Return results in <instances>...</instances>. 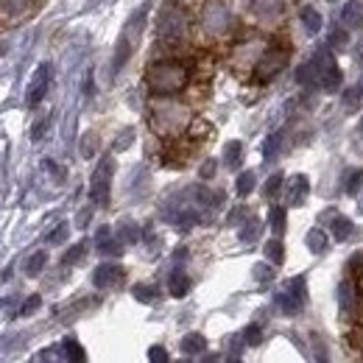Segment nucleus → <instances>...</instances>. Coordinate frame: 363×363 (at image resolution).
<instances>
[{"label": "nucleus", "instance_id": "obj_1", "mask_svg": "<svg viewBox=\"0 0 363 363\" xmlns=\"http://www.w3.org/2000/svg\"><path fill=\"white\" fill-rule=\"evenodd\" d=\"M145 84L154 95H174L187 84V67L179 62H157L145 70Z\"/></svg>", "mask_w": 363, "mask_h": 363}, {"label": "nucleus", "instance_id": "obj_2", "mask_svg": "<svg viewBox=\"0 0 363 363\" xmlns=\"http://www.w3.org/2000/svg\"><path fill=\"white\" fill-rule=\"evenodd\" d=\"M151 121H154V129L160 132V135H179L182 129L187 126V121H190V112L177 104V101H160V104H154V112H151Z\"/></svg>", "mask_w": 363, "mask_h": 363}, {"label": "nucleus", "instance_id": "obj_3", "mask_svg": "<svg viewBox=\"0 0 363 363\" xmlns=\"http://www.w3.org/2000/svg\"><path fill=\"white\" fill-rule=\"evenodd\" d=\"M112 177H115V160L112 157H104L92 174L90 182V196L95 204L106 207L109 204V190H112Z\"/></svg>", "mask_w": 363, "mask_h": 363}, {"label": "nucleus", "instance_id": "obj_4", "mask_svg": "<svg viewBox=\"0 0 363 363\" xmlns=\"http://www.w3.org/2000/svg\"><path fill=\"white\" fill-rule=\"evenodd\" d=\"M187 31V23H184V14H182L177 6H165L160 20H157V37L162 43H177L184 37Z\"/></svg>", "mask_w": 363, "mask_h": 363}, {"label": "nucleus", "instance_id": "obj_5", "mask_svg": "<svg viewBox=\"0 0 363 363\" xmlns=\"http://www.w3.org/2000/svg\"><path fill=\"white\" fill-rule=\"evenodd\" d=\"M201 23H204V31H210V34L218 37V34H227L229 23H232V14H229V9L221 0H210V3L204 6Z\"/></svg>", "mask_w": 363, "mask_h": 363}, {"label": "nucleus", "instance_id": "obj_6", "mask_svg": "<svg viewBox=\"0 0 363 363\" xmlns=\"http://www.w3.org/2000/svg\"><path fill=\"white\" fill-rule=\"evenodd\" d=\"M288 67V53L285 50H269L260 56L257 67H255V79L257 82H272L274 76H279Z\"/></svg>", "mask_w": 363, "mask_h": 363}, {"label": "nucleus", "instance_id": "obj_7", "mask_svg": "<svg viewBox=\"0 0 363 363\" xmlns=\"http://www.w3.org/2000/svg\"><path fill=\"white\" fill-rule=\"evenodd\" d=\"M123 282H126V269L118 266V263H101V266L92 272V285H95V288L109 291V288H121Z\"/></svg>", "mask_w": 363, "mask_h": 363}, {"label": "nucleus", "instance_id": "obj_8", "mask_svg": "<svg viewBox=\"0 0 363 363\" xmlns=\"http://www.w3.org/2000/svg\"><path fill=\"white\" fill-rule=\"evenodd\" d=\"M48 84H50V65H40L34 79H31V87H28V95H26V104L28 106H37L48 92Z\"/></svg>", "mask_w": 363, "mask_h": 363}, {"label": "nucleus", "instance_id": "obj_9", "mask_svg": "<svg viewBox=\"0 0 363 363\" xmlns=\"http://www.w3.org/2000/svg\"><path fill=\"white\" fill-rule=\"evenodd\" d=\"M308 190H311V182L308 177H294V179L288 182V196H285V201H288V207H302L305 204V199H308Z\"/></svg>", "mask_w": 363, "mask_h": 363}, {"label": "nucleus", "instance_id": "obj_10", "mask_svg": "<svg viewBox=\"0 0 363 363\" xmlns=\"http://www.w3.org/2000/svg\"><path fill=\"white\" fill-rule=\"evenodd\" d=\"M341 20L350 31H363V0H350L341 11Z\"/></svg>", "mask_w": 363, "mask_h": 363}, {"label": "nucleus", "instance_id": "obj_11", "mask_svg": "<svg viewBox=\"0 0 363 363\" xmlns=\"http://www.w3.org/2000/svg\"><path fill=\"white\" fill-rule=\"evenodd\" d=\"M252 11L260 20H277L282 14V0H252Z\"/></svg>", "mask_w": 363, "mask_h": 363}, {"label": "nucleus", "instance_id": "obj_12", "mask_svg": "<svg viewBox=\"0 0 363 363\" xmlns=\"http://www.w3.org/2000/svg\"><path fill=\"white\" fill-rule=\"evenodd\" d=\"M168 291H171V296H177V299L187 296V291H190V277L182 272V266H177V269L171 272V277H168Z\"/></svg>", "mask_w": 363, "mask_h": 363}, {"label": "nucleus", "instance_id": "obj_13", "mask_svg": "<svg viewBox=\"0 0 363 363\" xmlns=\"http://www.w3.org/2000/svg\"><path fill=\"white\" fill-rule=\"evenodd\" d=\"M274 308H277L279 313H285V316H296V313L302 311V302H299L294 294L282 291V294H277V296H274Z\"/></svg>", "mask_w": 363, "mask_h": 363}, {"label": "nucleus", "instance_id": "obj_14", "mask_svg": "<svg viewBox=\"0 0 363 363\" xmlns=\"http://www.w3.org/2000/svg\"><path fill=\"white\" fill-rule=\"evenodd\" d=\"M145 11H148V6H140L135 14H132V20L126 23V37L132 40V45H137L140 43V34H143V26H145Z\"/></svg>", "mask_w": 363, "mask_h": 363}, {"label": "nucleus", "instance_id": "obj_15", "mask_svg": "<svg viewBox=\"0 0 363 363\" xmlns=\"http://www.w3.org/2000/svg\"><path fill=\"white\" fill-rule=\"evenodd\" d=\"M179 350L184 355H201V352L207 350V338H204L201 333H187V335L182 338Z\"/></svg>", "mask_w": 363, "mask_h": 363}, {"label": "nucleus", "instance_id": "obj_16", "mask_svg": "<svg viewBox=\"0 0 363 363\" xmlns=\"http://www.w3.org/2000/svg\"><path fill=\"white\" fill-rule=\"evenodd\" d=\"M318 79H321V70H318V65L313 62V59L296 67V82H299L302 87H311V84H316Z\"/></svg>", "mask_w": 363, "mask_h": 363}, {"label": "nucleus", "instance_id": "obj_17", "mask_svg": "<svg viewBox=\"0 0 363 363\" xmlns=\"http://www.w3.org/2000/svg\"><path fill=\"white\" fill-rule=\"evenodd\" d=\"M299 20H302V26H305V31H308L311 37H316L318 31H321V14H318L313 6H305V9L299 11Z\"/></svg>", "mask_w": 363, "mask_h": 363}, {"label": "nucleus", "instance_id": "obj_18", "mask_svg": "<svg viewBox=\"0 0 363 363\" xmlns=\"http://www.w3.org/2000/svg\"><path fill=\"white\" fill-rule=\"evenodd\" d=\"M352 235H355V224H352L350 218L333 213V238H335V240H350Z\"/></svg>", "mask_w": 363, "mask_h": 363}, {"label": "nucleus", "instance_id": "obj_19", "mask_svg": "<svg viewBox=\"0 0 363 363\" xmlns=\"http://www.w3.org/2000/svg\"><path fill=\"white\" fill-rule=\"evenodd\" d=\"M305 246L313 252V255H321V252H327V232L324 229H311L308 235H305Z\"/></svg>", "mask_w": 363, "mask_h": 363}, {"label": "nucleus", "instance_id": "obj_20", "mask_svg": "<svg viewBox=\"0 0 363 363\" xmlns=\"http://www.w3.org/2000/svg\"><path fill=\"white\" fill-rule=\"evenodd\" d=\"M238 238H240L243 243H255V240L260 238V218L249 216V218L243 221V227H240V232H238Z\"/></svg>", "mask_w": 363, "mask_h": 363}, {"label": "nucleus", "instance_id": "obj_21", "mask_svg": "<svg viewBox=\"0 0 363 363\" xmlns=\"http://www.w3.org/2000/svg\"><path fill=\"white\" fill-rule=\"evenodd\" d=\"M321 87L327 92H338L341 90V70H338V65H333V67H327L324 73H321Z\"/></svg>", "mask_w": 363, "mask_h": 363}, {"label": "nucleus", "instance_id": "obj_22", "mask_svg": "<svg viewBox=\"0 0 363 363\" xmlns=\"http://www.w3.org/2000/svg\"><path fill=\"white\" fill-rule=\"evenodd\" d=\"M263 252H266V260H269L272 266H282V263H285V246H282V240H277V238L269 240Z\"/></svg>", "mask_w": 363, "mask_h": 363}, {"label": "nucleus", "instance_id": "obj_23", "mask_svg": "<svg viewBox=\"0 0 363 363\" xmlns=\"http://www.w3.org/2000/svg\"><path fill=\"white\" fill-rule=\"evenodd\" d=\"M196 199H199L204 207H221V204H224V193H221V190L199 187V190H196Z\"/></svg>", "mask_w": 363, "mask_h": 363}, {"label": "nucleus", "instance_id": "obj_24", "mask_svg": "<svg viewBox=\"0 0 363 363\" xmlns=\"http://www.w3.org/2000/svg\"><path fill=\"white\" fill-rule=\"evenodd\" d=\"M285 291H288V294H294V296L305 305V302H308V277H305V274L294 277V279L288 282V288H285Z\"/></svg>", "mask_w": 363, "mask_h": 363}, {"label": "nucleus", "instance_id": "obj_25", "mask_svg": "<svg viewBox=\"0 0 363 363\" xmlns=\"http://www.w3.org/2000/svg\"><path fill=\"white\" fill-rule=\"evenodd\" d=\"M132 48H135V45H132V40L123 34V37H121V43H118V48H115V65H112L115 70H121V67L129 62V53H132Z\"/></svg>", "mask_w": 363, "mask_h": 363}, {"label": "nucleus", "instance_id": "obj_26", "mask_svg": "<svg viewBox=\"0 0 363 363\" xmlns=\"http://www.w3.org/2000/svg\"><path fill=\"white\" fill-rule=\"evenodd\" d=\"M123 246H126V243H123L121 238H118V240H115V238H106V240L98 243V252H101L104 257H121V255H123Z\"/></svg>", "mask_w": 363, "mask_h": 363}, {"label": "nucleus", "instance_id": "obj_27", "mask_svg": "<svg viewBox=\"0 0 363 363\" xmlns=\"http://www.w3.org/2000/svg\"><path fill=\"white\" fill-rule=\"evenodd\" d=\"M45 263H48L45 252H34V255H28V260H26V277H37V274H43Z\"/></svg>", "mask_w": 363, "mask_h": 363}, {"label": "nucleus", "instance_id": "obj_28", "mask_svg": "<svg viewBox=\"0 0 363 363\" xmlns=\"http://www.w3.org/2000/svg\"><path fill=\"white\" fill-rule=\"evenodd\" d=\"M118 235H121V240L126 243V246H132L140 240V227H137L135 221H121L118 224Z\"/></svg>", "mask_w": 363, "mask_h": 363}, {"label": "nucleus", "instance_id": "obj_29", "mask_svg": "<svg viewBox=\"0 0 363 363\" xmlns=\"http://www.w3.org/2000/svg\"><path fill=\"white\" fill-rule=\"evenodd\" d=\"M62 347H65V358H67V361H84V358H87L84 347H82L76 338H65Z\"/></svg>", "mask_w": 363, "mask_h": 363}, {"label": "nucleus", "instance_id": "obj_30", "mask_svg": "<svg viewBox=\"0 0 363 363\" xmlns=\"http://www.w3.org/2000/svg\"><path fill=\"white\" fill-rule=\"evenodd\" d=\"M255 190V174L252 171H243L238 179H235V193L238 196H249Z\"/></svg>", "mask_w": 363, "mask_h": 363}, {"label": "nucleus", "instance_id": "obj_31", "mask_svg": "<svg viewBox=\"0 0 363 363\" xmlns=\"http://www.w3.org/2000/svg\"><path fill=\"white\" fill-rule=\"evenodd\" d=\"M240 157H243V143H238V140L227 143V151H224V162H227L229 168H235V165L240 162Z\"/></svg>", "mask_w": 363, "mask_h": 363}, {"label": "nucleus", "instance_id": "obj_32", "mask_svg": "<svg viewBox=\"0 0 363 363\" xmlns=\"http://www.w3.org/2000/svg\"><path fill=\"white\" fill-rule=\"evenodd\" d=\"M338 299H341V308H344V311L352 308V302H355V288H352L350 279H344V282L338 285Z\"/></svg>", "mask_w": 363, "mask_h": 363}, {"label": "nucleus", "instance_id": "obj_33", "mask_svg": "<svg viewBox=\"0 0 363 363\" xmlns=\"http://www.w3.org/2000/svg\"><path fill=\"white\" fill-rule=\"evenodd\" d=\"M84 255H87V246H84V243H76V246L67 249V255H65L62 260H65V266H76V263L84 260Z\"/></svg>", "mask_w": 363, "mask_h": 363}, {"label": "nucleus", "instance_id": "obj_34", "mask_svg": "<svg viewBox=\"0 0 363 363\" xmlns=\"http://www.w3.org/2000/svg\"><path fill=\"white\" fill-rule=\"evenodd\" d=\"M327 43H330L333 50H341V48H350V37H347L344 28H333L330 37H327Z\"/></svg>", "mask_w": 363, "mask_h": 363}, {"label": "nucleus", "instance_id": "obj_35", "mask_svg": "<svg viewBox=\"0 0 363 363\" xmlns=\"http://www.w3.org/2000/svg\"><path fill=\"white\" fill-rule=\"evenodd\" d=\"M243 341H246L249 347H260V341H263V327H260V324H249V327L243 330Z\"/></svg>", "mask_w": 363, "mask_h": 363}, {"label": "nucleus", "instance_id": "obj_36", "mask_svg": "<svg viewBox=\"0 0 363 363\" xmlns=\"http://www.w3.org/2000/svg\"><path fill=\"white\" fill-rule=\"evenodd\" d=\"M279 148H282V135L277 132V135H272L263 143V157H266V160H274V157L279 154Z\"/></svg>", "mask_w": 363, "mask_h": 363}, {"label": "nucleus", "instance_id": "obj_37", "mask_svg": "<svg viewBox=\"0 0 363 363\" xmlns=\"http://www.w3.org/2000/svg\"><path fill=\"white\" fill-rule=\"evenodd\" d=\"M361 92H363L361 87H352V90L344 92L341 101H344V109H347V112H355V109L361 106Z\"/></svg>", "mask_w": 363, "mask_h": 363}, {"label": "nucleus", "instance_id": "obj_38", "mask_svg": "<svg viewBox=\"0 0 363 363\" xmlns=\"http://www.w3.org/2000/svg\"><path fill=\"white\" fill-rule=\"evenodd\" d=\"M361 187H363V171L352 168V171H350V177H347V193H350V196H355Z\"/></svg>", "mask_w": 363, "mask_h": 363}, {"label": "nucleus", "instance_id": "obj_39", "mask_svg": "<svg viewBox=\"0 0 363 363\" xmlns=\"http://www.w3.org/2000/svg\"><path fill=\"white\" fill-rule=\"evenodd\" d=\"M40 305H43V299H40V294H31V296L26 299V305L20 308V316H34V313L40 311Z\"/></svg>", "mask_w": 363, "mask_h": 363}, {"label": "nucleus", "instance_id": "obj_40", "mask_svg": "<svg viewBox=\"0 0 363 363\" xmlns=\"http://www.w3.org/2000/svg\"><path fill=\"white\" fill-rule=\"evenodd\" d=\"M272 229L274 235H282L285 232V210L282 207H272Z\"/></svg>", "mask_w": 363, "mask_h": 363}, {"label": "nucleus", "instance_id": "obj_41", "mask_svg": "<svg viewBox=\"0 0 363 363\" xmlns=\"http://www.w3.org/2000/svg\"><path fill=\"white\" fill-rule=\"evenodd\" d=\"M67 232H70V227H67V224H59V227L53 229L50 235H48V243H50V246H59V243H65V240H67Z\"/></svg>", "mask_w": 363, "mask_h": 363}, {"label": "nucleus", "instance_id": "obj_42", "mask_svg": "<svg viewBox=\"0 0 363 363\" xmlns=\"http://www.w3.org/2000/svg\"><path fill=\"white\" fill-rule=\"evenodd\" d=\"M135 299H140V302H151L154 296H157V291L151 288V285H135Z\"/></svg>", "mask_w": 363, "mask_h": 363}, {"label": "nucleus", "instance_id": "obj_43", "mask_svg": "<svg viewBox=\"0 0 363 363\" xmlns=\"http://www.w3.org/2000/svg\"><path fill=\"white\" fill-rule=\"evenodd\" d=\"M216 171H218V162L210 157V160H204V165H201V171H199V174H201V179H213V177H216Z\"/></svg>", "mask_w": 363, "mask_h": 363}, {"label": "nucleus", "instance_id": "obj_44", "mask_svg": "<svg viewBox=\"0 0 363 363\" xmlns=\"http://www.w3.org/2000/svg\"><path fill=\"white\" fill-rule=\"evenodd\" d=\"M255 277H257V285H269L274 279V272L269 266H257V269H255Z\"/></svg>", "mask_w": 363, "mask_h": 363}, {"label": "nucleus", "instance_id": "obj_45", "mask_svg": "<svg viewBox=\"0 0 363 363\" xmlns=\"http://www.w3.org/2000/svg\"><path fill=\"white\" fill-rule=\"evenodd\" d=\"M279 187H282V174H274V177H269V182H266L263 193H266V196H274Z\"/></svg>", "mask_w": 363, "mask_h": 363}, {"label": "nucleus", "instance_id": "obj_46", "mask_svg": "<svg viewBox=\"0 0 363 363\" xmlns=\"http://www.w3.org/2000/svg\"><path fill=\"white\" fill-rule=\"evenodd\" d=\"M148 361L151 363H168V352L162 347H151L148 350Z\"/></svg>", "mask_w": 363, "mask_h": 363}, {"label": "nucleus", "instance_id": "obj_47", "mask_svg": "<svg viewBox=\"0 0 363 363\" xmlns=\"http://www.w3.org/2000/svg\"><path fill=\"white\" fill-rule=\"evenodd\" d=\"M92 221V210L90 207H84V210H79V216H76V227L79 229H87Z\"/></svg>", "mask_w": 363, "mask_h": 363}, {"label": "nucleus", "instance_id": "obj_48", "mask_svg": "<svg viewBox=\"0 0 363 363\" xmlns=\"http://www.w3.org/2000/svg\"><path fill=\"white\" fill-rule=\"evenodd\" d=\"M95 154V135H87L82 140V157H92Z\"/></svg>", "mask_w": 363, "mask_h": 363}, {"label": "nucleus", "instance_id": "obj_49", "mask_svg": "<svg viewBox=\"0 0 363 363\" xmlns=\"http://www.w3.org/2000/svg\"><path fill=\"white\" fill-rule=\"evenodd\" d=\"M45 168L50 171V177H53L56 182H65V168H59V165H56V162H50V160L45 162Z\"/></svg>", "mask_w": 363, "mask_h": 363}, {"label": "nucleus", "instance_id": "obj_50", "mask_svg": "<svg viewBox=\"0 0 363 363\" xmlns=\"http://www.w3.org/2000/svg\"><path fill=\"white\" fill-rule=\"evenodd\" d=\"M246 216H249V213H246L243 207H235V210H232V216H229V224H243V221H246Z\"/></svg>", "mask_w": 363, "mask_h": 363}, {"label": "nucleus", "instance_id": "obj_51", "mask_svg": "<svg viewBox=\"0 0 363 363\" xmlns=\"http://www.w3.org/2000/svg\"><path fill=\"white\" fill-rule=\"evenodd\" d=\"M112 235V229L109 227H98V232H95V243H101V240H106Z\"/></svg>", "mask_w": 363, "mask_h": 363}, {"label": "nucleus", "instance_id": "obj_52", "mask_svg": "<svg viewBox=\"0 0 363 363\" xmlns=\"http://www.w3.org/2000/svg\"><path fill=\"white\" fill-rule=\"evenodd\" d=\"M184 257H187V249H184V246H179V249L174 252V263H177V266H182V263H184Z\"/></svg>", "mask_w": 363, "mask_h": 363}, {"label": "nucleus", "instance_id": "obj_53", "mask_svg": "<svg viewBox=\"0 0 363 363\" xmlns=\"http://www.w3.org/2000/svg\"><path fill=\"white\" fill-rule=\"evenodd\" d=\"M355 56H358V59H363V37L358 40V45H355Z\"/></svg>", "mask_w": 363, "mask_h": 363}, {"label": "nucleus", "instance_id": "obj_54", "mask_svg": "<svg viewBox=\"0 0 363 363\" xmlns=\"http://www.w3.org/2000/svg\"><path fill=\"white\" fill-rule=\"evenodd\" d=\"M361 135H363V118H361Z\"/></svg>", "mask_w": 363, "mask_h": 363}]
</instances>
